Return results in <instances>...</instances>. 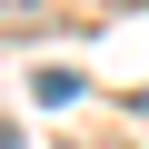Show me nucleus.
<instances>
[{
    "instance_id": "nucleus-1",
    "label": "nucleus",
    "mask_w": 149,
    "mask_h": 149,
    "mask_svg": "<svg viewBox=\"0 0 149 149\" xmlns=\"http://www.w3.org/2000/svg\"><path fill=\"white\" fill-rule=\"evenodd\" d=\"M0 149H20V129H10V119H0Z\"/></svg>"
}]
</instances>
